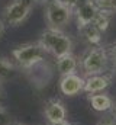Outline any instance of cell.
Here are the masks:
<instances>
[{"instance_id": "5bb4252c", "label": "cell", "mask_w": 116, "mask_h": 125, "mask_svg": "<svg viewBox=\"0 0 116 125\" xmlns=\"http://www.w3.org/2000/svg\"><path fill=\"white\" fill-rule=\"evenodd\" d=\"M94 4L102 13L109 15L112 12H116V0H94Z\"/></svg>"}, {"instance_id": "5b68a950", "label": "cell", "mask_w": 116, "mask_h": 125, "mask_svg": "<svg viewBox=\"0 0 116 125\" xmlns=\"http://www.w3.org/2000/svg\"><path fill=\"white\" fill-rule=\"evenodd\" d=\"M33 7V0H13L4 9V21L10 26L20 25L29 16Z\"/></svg>"}, {"instance_id": "3957f363", "label": "cell", "mask_w": 116, "mask_h": 125, "mask_svg": "<svg viewBox=\"0 0 116 125\" xmlns=\"http://www.w3.org/2000/svg\"><path fill=\"white\" fill-rule=\"evenodd\" d=\"M107 62V51L103 47H94L91 48L86 55L83 57L81 67L86 76H96L100 74Z\"/></svg>"}, {"instance_id": "ac0fdd59", "label": "cell", "mask_w": 116, "mask_h": 125, "mask_svg": "<svg viewBox=\"0 0 116 125\" xmlns=\"http://www.w3.org/2000/svg\"><path fill=\"white\" fill-rule=\"evenodd\" d=\"M107 57H110L112 60H115L116 61V42L109 48V52H107Z\"/></svg>"}, {"instance_id": "d6986e66", "label": "cell", "mask_w": 116, "mask_h": 125, "mask_svg": "<svg viewBox=\"0 0 116 125\" xmlns=\"http://www.w3.org/2000/svg\"><path fill=\"white\" fill-rule=\"evenodd\" d=\"M49 0H33V3H38V4H47Z\"/></svg>"}, {"instance_id": "4fadbf2b", "label": "cell", "mask_w": 116, "mask_h": 125, "mask_svg": "<svg viewBox=\"0 0 116 125\" xmlns=\"http://www.w3.org/2000/svg\"><path fill=\"white\" fill-rule=\"evenodd\" d=\"M15 73H16L15 71V65L9 61V60L0 57V83L12 79L15 76Z\"/></svg>"}, {"instance_id": "ffe728a7", "label": "cell", "mask_w": 116, "mask_h": 125, "mask_svg": "<svg viewBox=\"0 0 116 125\" xmlns=\"http://www.w3.org/2000/svg\"><path fill=\"white\" fill-rule=\"evenodd\" d=\"M97 125H115L112 121H102V122H99Z\"/></svg>"}, {"instance_id": "9a60e30c", "label": "cell", "mask_w": 116, "mask_h": 125, "mask_svg": "<svg viewBox=\"0 0 116 125\" xmlns=\"http://www.w3.org/2000/svg\"><path fill=\"white\" fill-rule=\"evenodd\" d=\"M109 23H110V19H109V15L107 13H102L99 12V15L96 16V19L93 21V25L99 29L100 32H105L109 28Z\"/></svg>"}, {"instance_id": "ba28073f", "label": "cell", "mask_w": 116, "mask_h": 125, "mask_svg": "<svg viewBox=\"0 0 116 125\" xmlns=\"http://www.w3.org/2000/svg\"><path fill=\"white\" fill-rule=\"evenodd\" d=\"M83 87H84V79L77 74L62 76L59 80V89L65 96H76L80 92H83Z\"/></svg>"}, {"instance_id": "6da1fadb", "label": "cell", "mask_w": 116, "mask_h": 125, "mask_svg": "<svg viewBox=\"0 0 116 125\" xmlns=\"http://www.w3.org/2000/svg\"><path fill=\"white\" fill-rule=\"evenodd\" d=\"M39 45L45 50V52L52 54L55 58L71 54V50H73L71 38L62 31L52 29V28H48L47 31L42 32L41 39H39Z\"/></svg>"}, {"instance_id": "7402d4cb", "label": "cell", "mask_w": 116, "mask_h": 125, "mask_svg": "<svg viewBox=\"0 0 116 125\" xmlns=\"http://www.w3.org/2000/svg\"><path fill=\"white\" fill-rule=\"evenodd\" d=\"M110 109L113 111V115L116 116V102H113V103H112V108H110Z\"/></svg>"}, {"instance_id": "9c48e42d", "label": "cell", "mask_w": 116, "mask_h": 125, "mask_svg": "<svg viewBox=\"0 0 116 125\" xmlns=\"http://www.w3.org/2000/svg\"><path fill=\"white\" fill-rule=\"evenodd\" d=\"M110 84V77L109 76H102V74H96V76H90L84 80V87L83 90L86 93L94 94L99 92H103L107 86Z\"/></svg>"}, {"instance_id": "2e32d148", "label": "cell", "mask_w": 116, "mask_h": 125, "mask_svg": "<svg viewBox=\"0 0 116 125\" xmlns=\"http://www.w3.org/2000/svg\"><path fill=\"white\" fill-rule=\"evenodd\" d=\"M12 121H10V116L9 114L6 112V109L3 106H0V125H10Z\"/></svg>"}, {"instance_id": "7a4b0ae2", "label": "cell", "mask_w": 116, "mask_h": 125, "mask_svg": "<svg viewBox=\"0 0 116 125\" xmlns=\"http://www.w3.org/2000/svg\"><path fill=\"white\" fill-rule=\"evenodd\" d=\"M45 50L39 45V42L35 44H25L13 50V58L18 61L19 65L23 68H29L41 61H45Z\"/></svg>"}, {"instance_id": "44dd1931", "label": "cell", "mask_w": 116, "mask_h": 125, "mask_svg": "<svg viewBox=\"0 0 116 125\" xmlns=\"http://www.w3.org/2000/svg\"><path fill=\"white\" fill-rule=\"evenodd\" d=\"M3 31H4V25H3V22L0 21V36L3 35Z\"/></svg>"}, {"instance_id": "7c38bea8", "label": "cell", "mask_w": 116, "mask_h": 125, "mask_svg": "<svg viewBox=\"0 0 116 125\" xmlns=\"http://www.w3.org/2000/svg\"><path fill=\"white\" fill-rule=\"evenodd\" d=\"M81 33H83V36L86 38L91 45H97L99 47V44L102 42V32L99 31L93 23L81 28Z\"/></svg>"}, {"instance_id": "30bf717a", "label": "cell", "mask_w": 116, "mask_h": 125, "mask_svg": "<svg viewBox=\"0 0 116 125\" xmlns=\"http://www.w3.org/2000/svg\"><path fill=\"white\" fill-rule=\"evenodd\" d=\"M78 67V61L73 54H67L64 57L57 58V68L61 76H68V74H76V70Z\"/></svg>"}, {"instance_id": "cb8c5ba5", "label": "cell", "mask_w": 116, "mask_h": 125, "mask_svg": "<svg viewBox=\"0 0 116 125\" xmlns=\"http://www.w3.org/2000/svg\"><path fill=\"white\" fill-rule=\"evenodd\" d=\"M10 125H23V124H18V122H15V124H10Z\"/></svg>"}, {"instance_id": "52a82bcc", "label": "cell", "mask_w": 116, "mask_h": 125, "mask_svg": "<svg viewBox=\"0 0 116 125\" xmlns=\"http://www.w3.org/2000/svg\"><path fill=\"white\" fill-rule=\"evenodd\" d=\"M44 114H45L48 122L51 125H61L67 121V111H65V106H64L59 100H57V99L48 100V102L45 103Z\"/></svg>"}, {"instance_id": "8992f818", "label": "cell", "mask_w": 116, "mask_h": 125, "mask_svg": "<svg viewBox=\"0 0 116 125\" xmlns=\"http://www.w3.org/2000/svg\"><path fill=\"white\" fill-rule=\"evenodd\" d=\"M97 15H99V10H97V7L94 4V0H83V1H80V4L76 7V16H77L78 29L93 23V21L96 19Z\"/></svg>"}, {"instance_id": "8fae6325", "label": "cell", "mask_w": 116, "mask_h": 125, "mask_svg": "<svg viewBox=\"0 0 116 125\" xmlns=\"http://www.w3.org/2000/svg\"><path fill=\"white\" fill-rule=\"evenodd\" d=\"M112 103H113V100L107 96V94H91L90 96V105H91V108L94 109V111H97V112H105V111H109L110 108H112Z\"/></svg>"}, {"instance_id": "e0dca14e", "label": "cell", "mask_w": 116, "mask_h": 125, "mask_svg": "<svg viewBox=\"0 0 116 125\" xmlns=\"http://www.w3.org/2000/svg\"><path fill=\"white\" fill-rule=\"evenodd\" d=\"M58 1H59L61 4H64L65 7H68L70 10H74V9L80 4L81 0H58Z\"/></svg>"}, {"instance_id": "603a6c76", "label": "cell", "mask_w": 116, "mask_h": 125, "mask_svg": "<svg viewBox=\"0 0 116 125\" xmlns=\"http://www.w3.org/2000/svg\"><path fill=\"white\" fill-rule=\"evenodd\" d=\"M61 125H80L78 122H68V121H65L64 124H61Z\"/></svg>"}, {"instance_id": "277c9868", "label": "cell", "mask_w": 116, "mask_h": 125, "mask_svg": "<svg viewBox=\"0 0 116 125\" xmlns=\"http://www.w3.org/2000/svg\"><path fill=\"white\" fill-rule=\"evenodd\" d=\"M71 15H73V10H70L68 7L61 4L58 0H49L47 3L45 16H47V22H48L49 28H52V29L61 31V28L70 22Z\"/></svg>"}]
</instances>
